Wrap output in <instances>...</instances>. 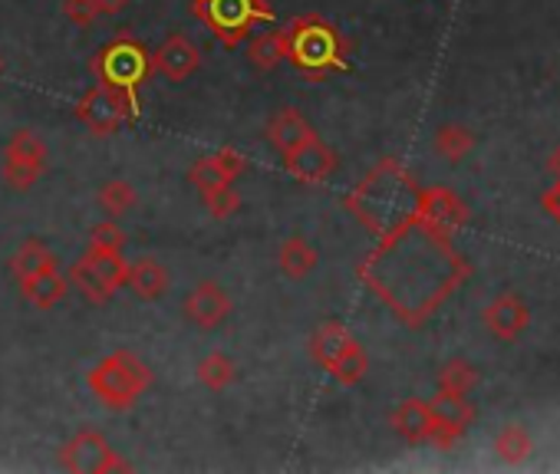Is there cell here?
I'll use <instances>...</instances> for the list:
<instances>
[{
  "label": "cell",
  "instance_id": "cell-1",
  "mask_svg": "<svg viewBox=\"0 0 560 474\" xmlns=\"http://www.w3.org/2000/svg\"><path fill=\"white\" fill-rule=\"evenodd\" d=\"M359 273L406 323H422L469 277V264L455 254L445 231L409 218L380 238Z\"/></svg>",
  "mask_w": 560,
  "mask_h": 474
},
{
  "label": "cell",
  "instance_id": "cell-2",
  "mask_svg": "<svg viewBox=\"0 0 560 474\" xmlns=\"http://www.w3.org/2000/svg\"><path fill=\"white\" fill-rule=\"evenodd\" d=\"M416 202H419V188L412 175L396 158H383L349 192L346 208L356 215V221L366 231L386 238L390 231L416 218Z\"/></svg>",
  "mask_w": 560,
  "mask_h": 474
},
{
  "label": "cell",
  "instance_id": "cell-3",
  "mask_svg": "<svg viewBox=\"0 0 560 474\" xmlns=\"http://www.w3.org/2000/svg\"><path fill=\"white\" fill-rule=\"evenodd\" d=\"M284 40H288V63L294 69H301L304 76L323 79L330 73H346L349 60H346V43L340 37V30L317 17H297L291 27H284Z\"/></svg>",
  "mask_w": 560,
  "mask_h": 474
},
{
  "label": "cell",
  "instance_id": "cell-4",
  "mask_svg": "<svg viewBox=\"0 0 560 474\" xmlns=\"http://www.w3.org/2000/svg\"><path fill=\"white\" fill-rule=\"evenodd\" d=\"M86 386L106 409H132L152 389V369L129 349H116L86 372Z\"/></svg>",
  "mask_w": 560,
  "mask_h": 474
},
{
  "label": "cell",
  "instance_id": "cell-5",
  "mask_svg": "<svg viewBox=\"0 0 560 474\" xmlns=\"http://www.w3.org/2000/svg\"><path fill=\"white\" fill-rule=\"evenodd\" d=\"M192 14L228 50L241 47L260 24H273V8L267 0H192Z\"/></svg>",
  "mask_w": 560,
  "mask_h": 474
},
{
  "label": "cell",
  "instance_id": "cell-6",
  "mask_svg": "<svg viewBox=\"0 0 560 474\" xmlns=\"http://www.w3.org/2000/svg\"><path fill=\"white\" fill-rule=\"evenodd\" d=\"M126 273H129V260L123 257V251L86 247V254L69 267L66 280L86 304L103 307L126 287Z\"/></svg>",
  "mask_w": 560,
  "mask_h": 474
},
{
  "label": "cell",
  "instance_id": "cell-7",
  "mask_svg": "<svg viewBox=\"0 0 560 474\" xmlns=\"http://www.w3.org/2000/svg\"><path fill=\"white\" fill-rule=\"evenodd\" d=\"M92 73H97L103 86H113L126 92L132 103H139V89L152 76V56L145 43H139L136 37H116L92 60Z\"/></svg>",
  "mask_w": 560,
  "mask_h": 474
},
{
  "label": "cell",
  "instance_id": "cell-8",
  "mask_svg": "<svg viewBox=\"0 0 560 474\" xmlns=\"http://www.w3.org/2000/svg\"><path fill=\"white\" fill-rule=\"evenodd\" d=\"M76 119L92 132V136H116L126 123L139 119V103H132L126 92L97 82L86 97L76 103Z\"/></svg>",
  "mask_w": 560,
  "mask_h": 474
},
{
  "label": "cell",
  "instance_id": "cell-9",
  "mask_svg": "<svg viewBox=\"0 0 560 474\" xmlns=\"http://www.w3.org/2000/svg\"><path fill=\"white\" fill-rule=\"evenodd\" d=\"M60 464L76 474H113V471H129L132 464L119 458V451L92 428L76 432L69 441L60 448Z\"/></svg>",
  "mask_w": 560,
  "mask_h": 474
},
{
  "label": "cell",
  "instance_id": "cell-10",
  "mask_svg": "<svg viewBox=\"0 0 560 474\" xmlns=\"http://www.w3.org/2000/svg\"><path fill=\"white\" fill-rule=\"evenodd\" d=\"M47 162H50L47 142L37 132H17L4 145L0 168H4V181L14 188V192H27V188H34L43 178Z\"/></svg>",
  "mask_w": 560,
  "mask_h": 474
},
{
  "label": "cell",
  "instance_id": "cell-11",
  "mask_svg": "<svg viewBox=\"0 0 560 474\" xmlns=\"http://www.w3.org/2000/svg\"><path fill=\"white\" fill-rule=\"evenodd\" d=\"M181 313L199 330H218L231 317V297L221 283L215 280H199L181 304Z\"/></svg>",
  "mask_w": 560,
  "mask_h": 474
},
{
  "label": "cell",
  "instance_id": "cell-12",
  "mask_svg": "<svg viewBox=\"0 0 560 474\" xmlns=\"http://www.w3.org/2000/svg\"><path fill=\"white\" fill-rule=\"evenodd\" d=\"M336 165H340L336 152L317 132L310 139H304L294 152L284 155V168L301 184H323L336 171Z\"/></svg>",
  "mask_w": 560,
  "mask_h": 474
},
{
  "label": "cell",
  "instance_id": "cell-13",
  "mask_svg": "<svg viewBox=\"0 0 560 474\" xmlns=\"http://www.w3.org/2000/svg\"><path fill=\"white\" fill-rule=\"evenodd\" d=\"M416 218L451 234L455 228H461L464 221H469V208H464V202L448 192V188L435 184V188H419V202H416Z\"/></svg>",
  "mask_w": 560,
  "mask_h": 474
},
{
  "label": "cell",
  "instance_id": "cell-14",
  "mask_svg": "<svg viewBox=\"0 0 560 474\" xmlns=\"http://www.w3.org/2000/svg\"><path fill=\"white\" fill-rule=\"evenodd\" d=\"M432 422H435V432H432V445H442L448 448L455 438H461L469 432V425L475 422V409L469 402V396H445L438 393L432 402Z\"/></svg>",
  "mask_w": 560,
  "mask_h": 474
},
{
  "label": "cell",
  "instance_id": "cell-15",
  "mask_svg": "<svg viewBox=\"0 0 560 474\" xmlns=\"http://www.w3.org/2000/svg\"><path fill=\"white\" fill-rule=\"evenodd\" d=\"M199 66H202V50L184 34H171L152 56V69H158L171 82H184Z\"/></svg>",
  "mask_w": 560,
  "mask_h": 474
},
{
  "label": "cell",
  "instance_id": "cell-16",
  "mask_svg": "<svg viewBox=\"0 0 560 474\" xmlns=\"http://www.w3.org/2000/svg\"><path fill=\"white\" fill-rule=\"evenodd\" d=\"M531 323V310L518 294H501L485 307V326L492 336H498L501 343L518 340Z\"/></svg>",
  "mask_w": 560,
  "mask_h": 474
},
{
  "label": "cell",
  "instance_id": "cell-17",
  "mask_svg": "<svg viewBox=\"0 0 560 474\" xmlns=\"http://www.w3.org/2000/svg\"><path fill=\"white\" fill-rule=\"evenodd\" d=\"M314 136V126L294 110V106H284V110H277L273 116H270V123H267V139L273 142V149L280 152V155H288V152H294L304 139H310Z\"/></svg>",
  "mask_w": 560,
  "mask_h": 474
},
{
  "label": "cell",
  "instance_id": "cell-18",
  "mask_svg": "<svg viewBox=\"0 0 560 474\" xmlns=\"http://www.w3.org/2000/svg\"><path fill=\"white\" fill-rule=\"evenodd\" d=\"M126 287L139 297V300H158L168 291V273L155 257H139L129 264L126 273Z\"/></svg>",
  "mask_w": 560,
  "mask_h": 474
},
{
  "label": "cell",
  "instance_id": "cell-19",
  "mask_svg": "<svg viewBox=\"0 0 560 474\" xmlns=\"http://www.w3.org/2000/svg\"><path fill=\"white\" fill-rule=\"evenodd\" d=\"M393 428H396L409 445L432 441L435 422H432L429 402H422V399H406V402L393 412Z\"/></svg>",
  "mask_w": 560,
  "mask_h": 474
},
{
  "label": "cell",
  "instance_id": "cell-20",
  "mask_svg": "<svg viewBox=\"0 0 560 474\" xmlns=\"http://www.w3.org/2000/svg\"><path fill=\"white\" fill-rule=\"evenodd\" d=\"M21 294L27 304H34L37 310H50L56 307L66 294H69V280L53 267V270H43L37 277H27L21 280Z\"/></svg>",
  "mask_w": 560,
  "mask_h": 474
},
{
  "label": "cell",
  "instance_id": "cell-21",
  "mask_svg": "<svg viewBox=\"0 0 560 474\" xmlns=\"http://www.w3.org/2000/svg\"><path fill=\"white\" fill-rule=\"evenodd\" d=\"M317 260L320 257H317L314 244L304 234L288 238L277 251V264H280V270H284V277H291V280H307L317 270Z\"/></svg>",
  "mask_w": 560,
  "mask_h": 474
},
{
  "label": "cell",
  "instance_id": "cell-22",
  "mask_svg": "<svg viewBox=\"0 0 560 474\" xmlns=\"http://www.w3.org/2000/svg\"><path fill=\"white\" fill-rule=\"evenodd\" d=\"M349 343H353V336H349L346 326H340V323H323V326L314 330V336H310V356H314L317 366H323V369L330 372V369L336 366V359L349 349Z\"/></svg>",
  "mask_w": 560,
  "mask_h": 474
},
{
  "label": "cell",
  "instance_id": "cell-23",
  "mask_svg": "<svg viewBox=\"0 0 560 474\" xmlns=\"http://www.w3.org/2000/svg\"><path fill=\"white\" fill-rule=\"evenodd\" d=\"M53 267H56V254L40 238H27L11 257V273L17 277V283L27 277H37L43 270H53Z\"/></svg>",
  "mask_w": 560,
  "mask_h": 474
},
{
  "label": "cell",
  "instance_id": "cell-24",
  "mask_svg": "<svg viewBox=\"0 0 560 474\" xmlns=\"http://www.w3.org/2000/svg\"><path fill=\"white\" fill-rule=\"evenodd\" d=\"M288 56V40H284V30H260V34H251V43H247V60L257 66V69H273L280 66Z\"/></svg>",
  "mask_w": 560,
  "mask_h": 474
},
{
  "label": "cell",
  "instance_id": "cell-25",
  "mask_svg": "<svg viewBox=\"0 0 560 474\" xmlns=\"http://www.w3.org/2000/svg\"><path fill=\"white\" fill-rule=\"evenodd\" d=\"M97 202H100V208H103L106 218L119 221V218H126V215L139 205V195H136V184H132V181H126V178H110V181H103Z\"/></svg>",
  "mask_w": 560,
  "mask_h": 474
},
{
  "label": "cell",
  "instance_id": "cell-26",
  "mask_svg": "<svg viewBox=\"0 0 560 474\" xmlns=\"http://www.w3.org/2000/svg\"><path fill=\"white\" fill-rule=\"evenodd\" d=\"M195 375L199 383L208 389V393H225L234 379H238V362L228 356V353H208L199 366H195Z\"/></svg>",
  "mask_w": 560,
  "mask_h": 474
},
{
  "label": "cell",
  "instance_id": "cell-27",
  "mask_svg": "<svg viewBox=\"0 0 560 474\" xmlns=\"http://www.w3.org/2000/svg\"><path fill=\"white\" fill-rule=\"evenodd\" d=\"M475 386H479V372L464 359H451L438 372V393H445V396H469Z\"/></svg>",
  "mask_w": 560,
  "mask_h": 474
},
{
  "label": "cell",
  "instance_id": "cell-28",
  "mask_svg": "<svg viewBox=\"0 0 560 474\" xmlns=\"http://www.w3.org/2000/svg\"><path fill=\"white\" fill-rule=\"evenodd\" d=\"M475 149V136L458 126V123H445L438 132H435V152L448 162H461L464 155H469Z\"/></svg>",
  "mask_w": 560,
  "mask_h": 474
},
{
  "label": "cell",
  "instance_id": "cell-29",
  "mask_svg": "<svg viewBox=\"0 0 560 474\" xmlns=\"http://www.w3.org/2000/svg\"><path fill=\"white\" fill-rule=\"evenodd\" d=\"M369 372V356H366V349L353 340L349 343V349L336 359V366L330 369V375L336 379L340 386H359L362 383V375Z\"/></svg>",
  "mask_w": 560,
  "mask_h": 474
},
{
  "label": "cell",
  "instance_id": "cell-30",
  "mask_svg": "<svg viewBox=\"0 0 560 474\" xmlns=\"http://www.w3.org/2000/svg\"><path fill=\"white\" fill-rule=\"evenodd\" d=\"M495 451L501 461H524L531 454V435L524 425L508 422L498 435H495Z\"/></svg>",
  "mask_w": 560,
  "mask_h": 474
},
{
  "label": "cell",
  "instance_id": "cell-31",
  "mask_svg": "<svg viewBox=\"0 0 560 474\" xmlns=\"http://www.w3.org/2000/svg\"><path fill=\"white\" fill-rule=\"evenodd\" d=\"M189 181L199 188V195H212V192H221V188H231L234 181L215 165V158L212 155H202L195 165H192V171H189Z\"/></svg>",
  "mask_w": 560,
  "mask_h": 474
},
{
  "label": "cell",
  "instance_id": "cell-32",
  "mask_svg": "<svg viewBox=\"0 0 560 474\" xmlns=\"http://www.w3.org/2000/svg\"><path fill=\"white\" fill-rule=\"evenodd\" d=\"M89 247H106V251H123L126 247V234H123V228L113 221V218H106V221H100L97 228L89 231Z\"/></svg>",
  "mask_w": 560,
  "mask_h": 474
},
{
  "label": "cell",
  "instance_id": "cell-33",
  "mask_svg": "<svg viewBox=\"0 0 560 474\" xmlns=\"http://www.w3.org/2000/svg\"><path fill=\"white\" fill-rule=\"evenodd\" d=\"M202 205L208 208V215L212 218H218V221H225V218H231L234 212H238V195H234V188H221V192H212V195H202Z\"/></svg>",
  "mask_w": 560,
  "mask_h": 474
},
{
  "label": "cell",
  "instance_id": "cell-34",
  "mask_svg": "<svg viewBox=\"0 0 560 474\" xmlns=\"http://www.w3.org/2000/svg\"><path fill=\"white\" fill-rule=\"evenodd\" d=\"M63 17L76 27H92L100 21L97 0H63Z\"/></svg>",
  "mask_w": 560,
  "mask_h": 474
},
{
  "label": "cell",
  "instance_id": "cell-35",
  "mask_svg": "<svg viewBox=\"0 0 560 474\" xmlns=\"http://www.w3.org/2000/svg\"><path fill=\"white\" fill-rule=\"evenodd\" d=\"M212 158H215V165H218V168H221V171H225L231 181H238V178L247 171V158H244L238 149H218Z\"/></svg>",
  "mask_w": 560,
  "mask_h": 474
},
{
  "label": "cell",
  "instance_id": "cell-36",
  "mask_svg": "<svg viewBox=\"0 0 560 474\" xmlns=\"http://www.w3.org/2000/svg\"><path fill=\"white\" fill-rule=\"evenodd\" d=\"M540 205H544V212L560 225V178L547 188V192H544V198H540Z\"/></svg>",
  "mask_w": 560,
  "mask_h": 474
},
{
  "label": "cell",
  "instance_id": "cell-37",
  "mask_svg": "<svg viewBox=\"0 0 560 474\" xmlns=\"http://www.w3.org/2000/svg\"><path fill=\"white\" fill-rule=\"evenodd\" d=\"M129 8V0H97V11L100 17H116Z\"/></svg>",
  "mask_w": 560,
  "mask_h": 474
},
{
  "label": "cell",
  "instance_id": "cell-38",
  "mask_svg": "<svg viewBox=\"0 0 560 474\" xmlns=\"http://www.w3.org/2000/svg\"><path fill=\"white\" fill-rule=\"evenodd\" d=\"M547 168H550V171H553L557 178H560V145H557V149L550 152V158H547Z\"/></svg>",
  "mask_w": 560,
  "mask_h": 474
},
{
  "label": "cell",
  "instance_id": "cell-39",
  "mask_svg": "<svg viewBox=\"0 0 560 474\" xmlns=\"http://www.w3.org/2000/svg\"><path fill=\"white\" fill-rule=\"evenodd\" d=\"M0 69H4V63H0Z\"/></svg>",
  "mask_w": 560,
  "mask_h": 474
}]
</instances>
